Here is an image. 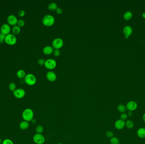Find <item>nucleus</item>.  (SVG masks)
<instances>
[{
    "instance_id": "nucleus-2",
    "label": "nucleus",
    "mask_w": 145,
    "mask_h": 144,
    "mask_svg": "<svg viewBox=\"0 0 145 144\" xmlns=\"http://www.w3.org/2000/svg\"><path fill=\"white\" fill-rule=\"evenodd\" d=\"M42 22L43 25L46 26H51L55 23V18L51 15L47 14L43 18Z\"/></svg>"
},
{
    "instance_id": "nucleus-22",
    "label": "nucleus",
    "mask_w": 145,
    "mask_h": 144,
    "mask_svg": "<svg viewBox=\"0 0 145 144\" xmlns=\"http://www.w3.org/2000/svg\"><path fill=\"white\" fill-rule=\"evenodd\" d=\"M17 75L18 76V77H19V78H25L26 74L24 71L23 70H19L18 71V72L17 73Z\"/></svg>"
},
{
    "instance_id": "nucleus-41",
    "label": "nucleus",
    "mask_w": 145,
    "mask_h": 144,
    "mask_svg": "<svg viewBox=\"0 0 145 144\" xmlns=\"http://www.w3.org/2000/svg\"><path fill=\"white\" fill-rule=\"evenodd\" d=\"M57 144H62V143H58Z\"/></svg>"
},
{
    "instance_id": "nucleus-8",
    "label": "nucleus",
    "mask_w": 145,
    "mask_h": 144,
    "mask_svg": "<svg viewBox=\"0 0 145 144\" xmlns=\"http://www.w3.org/2000/svg\"><path fill=\"white\" fill-rule=\"evenodd\" d=\"M13 95L16 98L20 99L25 96L26 92L22 88H18L13 91Z\"/></svg>"
},
{
    "instance_id": "nucleus-1",
    "label": "nucleus",
    "mask_w": 145,
    "mask_h": 144,
    "mask_svg": "<svg viewBox=\"0 0 145 144\" xmlns=\"http://www.w3.org/2000/svg\"><path fill=\"white\" fill-rule=\"evenodd\" d=\"M34 113L32 109L27 108L23 111L22 117L24 120L30 122L32 121L34 118Z\"/></svg>"
},
{
    "instance_id": "nucleus-15",
    "label": "nucleus",
    "mask_w": 145,
    "mask_h": 144,
    "mask_svg": "<svg viewBox=\"0 0 145 144\" xmlns=\"http://www.w3.org/2000/svg\"><path fill=\"white\" fill-rule=\"evenodd\" d=\"M54 50L53 48L50 46H47L45 47L43 49V53L46 55H49L53 53Z\"/></svg>"
},
{
    "instance_id": "nucleus-20",
    "label": "nucleus",
    "mask_w": 145,
    "mask_h": 144,
    "mask_svg": "<svg viewBox=\"0 0 145 144\" xmlns=\"http://www.w3.org/2000/svg\"><path fill=\"white\" fill-rule=\"evenodd\" d=\"M125 126L127 128L132 129L134 126V123L130 120H126L125 122Z\"/></svg>"
},
{
    "instance_id": "nucleus-24",
    "label": "nucleus",
    "mask_w": 145,
    "mask_h": 144,
    "mask_svg": "<svg viewBox=\"0 0 145 144\" xmlns=\"http://www.w3.org/2000/svg\"><path fill=\"white\" fill-rule=\"evenodd\" d=\"M110 142L111 144H120V140L117 137H114L111 138L110 140Z\"/></svg>"
},
{
    "instance_id": "nucleus-37",
    "label": "nucleus",
    "mask_w": 145,
    "mask_h": 144,
    "mask_svg": "<svg viewBox=\"0 0 145 144\" xmlns=\"http://www.w3.org/2000/svg\"><path fill=\"white\" fill-rule=\"evenodd\" d=\"M143 119L144 122L145 123V113L143 114Z\"/></svg>"
},
{
    "instance_id": "nucleus-40",
    "label": "nucleus",
    "mask_w": 145,
    "mask_h": 144,
    "mask_svg": "<svg viewBox=\"0 0 145 144\" xmlns=\"http://www.w3.org/2000/svg\"><path fill=\"white\" fill-rule=\"evenodd\" d=\"M2 144V140H1V138L0 137V144Z\"/></svg>"
},
{
    "instance_id": "nucleus-23",
    "label": "nucleus",
    "mask_w": 145,
    "mask_h": 144,
    "mask_svg": "<svg viewBox=\"0 0 145 144\" xmlns=\"http://www.w3.org/2000/svg\"><path fill=\"white\" fill-rule=\"evenodd\" d=\"M12 30H13V33L14 34L18 35L20 32V28L18 25H14V26L13 27Z\"/></svg>"
},
{
    "instance_id": "nucleus-6",
    "label": "nucleus",
    "mask_w": 145,
    "mask_h": 144,
    "mask_svg": "<svg viewBox=\"0 0 145 144\" xmlns=\"http://www.w3.org/2000/svg\"><path fill=\"white\" fill-rule=\"evenodd\" d=\"M33 141L36 144H43L45 142L44 136L42 134H36L33 138Z\"/></svg>"
},
{
    "instance_id": "nucleus-27",
    "label": "nucleus",
    "mask_w": 145,
    "mask_h": 144,
    "mask_svg": "<svg viewBox=\"0 0 145 144\" xmlns=\"http://www.w3.org/2000/svg\"><path fill=\"white\" fill-rule=\"evenodd\" d=\"M1 144H14V143L10 139H6L2 142Z\"/></svg>"
},
{
    "instance_id": "nucleus-38",
    "label": "nucleus",
    "mask_w": 145,
    "mask_h": 144,
    "mask_svg": "<svg viewBox=\"0 0 145 144\" xmlns=\"http://www.w3.org/2000/svg\"><path fill=\"white\" fill-rule=\"evenodd\" d=\"M142 16H143V18L145 19V12H144L143 13V14H142Z\"/></svg>"
},
{
    "instance_id": "nucleus-32",
    "label": "nucleus",
    "mask_w": 145,
    "mask_h": 144,
    "mask_svg": "<svg viewBox=\"0 0 145 144\" xmlns=\"http://www.w3.org/2000/svg\"><path fill=\"white\" fill-rule=\"evenodd\" d=\"M25 22L23 19H20L18 22V26L22 27L25 25Z\"/></svg>"
},
{
    "instance_id": "nucleus-13",
    "label": "nucleus",
    "mask_w": 145,
    "mask_h": 144,
    "mask_svg": "<svg viewBox=\"0 0 145 144\" xmlns=\"http://www.w3.org/2000/svg\"><path fill=\"white\" fill-rule=\"evenodd\" d=\"M46 78L48 81L54 82L57 79V76L54 72L52 71H49L47 73Z\"/></svg>"
},
{
    "instance_id": "nucleus-35",
    "label": "nucleus",
    "mask_w": 145,
    "mask_h": 144,
    "mask_svg": "<svg viewBox=\"0 0 145 144\" xmlns=\"http://www.w3.org/2000/svg\"><path fill=\"white\" fill-rule=\"evenodd\" d=\"M56 10L57 13L59 14H62V13L63 12L62 9L60 8H57Z\"/></svg>"
},
{
    "instance_id": "nucleus-31",
    "label": "nucleus",
    "mask_w": 145,
    "mask_h": 144,
    "mask_svg": "<svg viewBox=\"0 0 145 144\" xmlns=\"http://www.w3.org/2000/svg\"><path fill=\"white\" fill-rule=\"evenodd\" d=\"M53 54L55 57H58L60 55V51L59 49H55L53 51Z\"/></svg>"
},
{
    "instance_id": "nucleus-30",
    "label": "nucleus",
    "mask_w": 145,
    "mask_h": 144,
    "mask_svg": "<svg viewBox=\"0 0 145 144\" xmlns=\"http://www.w3.org/2000/svg\"><path fill=\"white\" fill-rule=\"evenodd\" d=\"M106 135L108 138H111L114 137V134L112 132L109 131L106 132Z\"/></svg>"
},
{
    "instance_id": "nucleus-21",
    "label": "nucleus",
    "mask_w": 145,
    "mask_h": 144,
    "mask_svg": "<svg viewBox=\"0 0 145 144\" xmlns=\"http://www.w3.org/2000/svg\"><path fill=\"white\" fill-rule=\"evenodd\" d=\"M48 8L50 11H54L56 10L58 7L57 4L54 2H52L48 4Z\"/></svg>"
},
{
    "instance_id": "nucleus-29",
    "label": "nucleus",
    "mask_w": 145,
    "mask_h": 144,
    "mask_svg": "<svg viewBox=\"0 0 145 144\" xmlns=\"http://www.w3.org/2000/svg\"><path fill=\"white\" fill-rule=\"evenodd\" d=\"M6 35L3 34L1 32H0V43H2L5 41Z\"/></svg>"
},
{
    "instance_id": "nucleus-19",
    "label": "nucleus",
    "mask_w": 145,
    "mask_h": 144,
    "mask_svg": "<svg viewBox=\"0 0 145 144\" xmlns=\"http://www.w3.org/2000/svg\"><path fill=\"white\" fill-rule=\"evenodd\" d=\"M117 110L119 112L123 113H125L127 109L126 106L122 104H120L117 107Z\"/></svg>"
},
{
    "instance_id": "nucleus-14",
    "label": "nucleus",
    "mask_w": 145,
    "mask_h": 144,
    "mask_svg": "<svg viewBox=\"0 0 145 144\" xmlns=\"http://www.w3.org/2000/svg\"><path fill=\"white\" fill-rule=\"evenodd\" d=\"M7 21L9 24L12 25H15L18 23V19L16 16L14 15H10L7 18Z\"/></svg>"
},
{
    "instance_id": "nucleus-9",
    "label": "nucleus",
    "mask_w": 145,
    "mask_h": 144,
    "mask_svg": "<svg viewBox=\"0 0 145 144\" xmlns=\"http://www.w3.org/2000/svg\"><path fill=\"white\" fill-rule=\"evenodd\" d=\"M138 106L137 103L134 101H131L128 102L126 106V109L129 112H132L137 109Z\"/></svg>"
},
{
    "instance_id": "nucleus-25",
    "label": "nucleus",
    "mask_w": 145,
    "mask_h": 144,
    "mask_svg": "<svg viewBox=\"0 0 145 144\" xmlns=\"http://www.w3.org/2000/svg\"><path fill=\"white\" fill-rule=\"evenodd\" d=\"M35 130L37 134H41V133H42L43 132L44 128H43V126H42L41 125H38L36 127Z\"/></svg>"
},
{
    "instance_id": "nucleus-4",
    "label": "nucleus",
    "mask_w": 145,
    "mask_h": 144,
    "mask_svg": "<svg viewBox=\"0 0 145 144\" xmlns=\"http://www.w3.org/2000/svg\"><path fill=\"white\" fill-rule=\"evenodd\" d=\"M64 42L61 38H55L52 42V46L55 49H59L63 47Z\"/></svg>"
},
{
    "instance_id": "nucleus-7",
    "label": "nucleus",
    "mask_w": 145,
    "mask_h": 144,
    "mask_svg": "<svg viewBox=\"0 0 145 144\" xmlns=\"http://www.w3.org/2000/svg\"><path fill=\"white\" fill-rule=\"evenodd\" d=\"M5 41L9 45H14L17 42V39L14 35L9 34L6 36Z\"/></svg>"
},
{
    "instance_id": "nucleus-28",
    "label": "nucleus",
    "mask_w": 145,
    "mask_h": 144,
    "mask_svg": "<svg viewBox=\"0 0 145 144\" xmlns=\"http://www.w3.org/2000/svg\"><path fill=\"white\" fill-rule=\"evenodd\" d=\"M128 117V116L127 114L126 113H121V114H120V119H121L124 121H125L127 119Z\"/></svg>"
},
{
    "instance_id": "nucleus-3",
    "label": "nucleus",
    "mask_w": 145,
    "mask_h": 144,
    "mask_svg": "<svg viewBox=\"0 0 145 144\" xmlns=\"http://www.w3.org/2000/svg\"><path fill=\"white\" fill-rule=\"evenodd\" d=\"M25 83L29 85H33L35 84L37 81L35 76L31 74H27L24 78Z\"/></svg>"
},
{
    "instance_id": "nucleus-42",
    "label": "nucleus",
    "mask_w": 145,
    "mask_h": 144,
    "mask_svg": "<svg viewBox=\"0 0 145 144\" xmlns=\"http://www.w3.org/2000/svg\"></svg>"
},
{
    "instance_id": "nucleus-36",
    "label": "nucleus",
    "mask_w": 145,
    "mask_h": 144,
    "mask_svg": "<svg viewBox=\"0 0 145 144\" xmlns=\"http://www.w3.org/2000/svg\"><path fill=\"white\" fill-rule=\"evenodd\" d=\"M127 115L128 117H131L132 115V112H129H129L127 113Z\"/></svg>"
},
{
    "instance_id": "nucleus-10",
    "label": "nucleus",
    "mask_w": 145,
    "mask_h": 144,
    "mask_svg": "<svg viewBox=\"0 0 145 144\" xmlns=\"http://www.w3.org/2000/svg\"><path fill=\"white\" fill-rule=\"evenodd\" d=\"M132 28L130 26L126 25L124 27L123 33L126 39H129V36L132 34Z\"/></svg>"
},
{
    "instance_id": "nucleus-17",
    "label": "nucleus",
    "mask_w": 145,
    "mask_h": 144,
    "mask_svg": "<svg viewBox=\"0 0 145 144\" xmlns=\"http://www.w3.org/2000/svg\"><path fill=\"white\" fill-rule=\"evenodd\" d=\"M137 135L138 137L143 139L145 138V128H139L137 132Z\"/></svg>"
},
{
    "instance_id": "nucleus-26",
    "label": "nucleus",
    "mask_w": 145,
    "mask_h": 144,
    "mask_svg": "<svg viewBox=\"0 0 145 144\" xmlns=\"http://www.w3.org/2000/svg\"><path fill=\"white\" fill-rule=\"evenodd\" d=\"M9 90L12 91H14L16 89V85L14 83H10L9 85Z\"/></svg>"
},
{
    "instance_id": "nucleus-34",
    "label": "nucleus",
    "mask_w": 145,
    "mask_h": 144,
    "mask_svg": "<svg viewBox=\"0 0 145 144\" xmlns=\"http://www.w3.org/2000/svg\"><path fill=\"white\" fill-rule=\"evenodd\" d=\"M25 14V11L23 10H20L18 12V15L19 16H20V17H22V16H24Z\"/></svg>"
},
{
    "instance_id": "nucleus-33",
    "label": "nucleus",
    "mask_w": 145,
    "mask_h": 144,
    "mask_svg": "<svg viewBox=\"0 0 145 144\" xmlns=\"http://www.w3.org/2000/svg\"><path fill=\"white\" fill-rule=\"evenodd\" d=\"M46 60L43 58H40L38 60V63L40 66H43L45 65Z\"/></svg>"
},
{
    "instance_id": "nucleus-39",
    "label": "nucleus",
    "mask_w": 145,
    "mask_h": 144,
    "mask_svg": "<svg viewBox=\"0 0 145 144\" xmlns=\"http://www.w3.org/2000/svg\"><path fill=\"white\" fill-rule=\"evenodd\" d=\"M32 123H35L36 122V121L35 120H34V119L32 120Z\"/></svg>"
},
{
    "instance_id": "nucleus-16",
    "label": "nucleus",
    "mask_w": 145,
    "mask_h": 144,
    "mask_svg": "<svg viewBox=\"0 0 145 144\" xmlns=\"http://www.w3.org/2000/svg\"><path fill=\"white\" fill-rule=\"evenodd\" d=\"M29 126V123L28 121L23 120L19 124L20 128L21 130H25L28 129Z\"/></svg>"
},
{
    "instance_id": "nucleus-11",
    "label": "nucleus",
    "mask_w": 145,
    "mask_h": 144,
    "mask_svg": "<svg viewBox=\"0 0 145 144\" xmlns=\"http://www.w3.org/2000/svg\"><path fill=\"white\" fill-rule=\"evenodd\" d=\"M114 126L118 130H121L125 126V121L120 119L118 120L115 121Z\"/></svg>"
},
{
    "instance_id": "nucleus-18",
    "label": "nucleus",
    "mask_w": 145,
    "mask_h": 144,
    "mask_svg": "<svg viewBox=\"0 0 145 144\" xmlns=\"http://www.w3.org/2000/svg\"><path fill=\"white\" fill-rule=\"evenodd\" d=\"M132 13L130 11H127L124 14V19L126 20H129L132 18Z\"/></svg>"
},
{
    "instance_id": "nucleus-5",
    "label": "nucleus",
    "mask_w": 145,
    "mask_h": 144,
    "mask_svg": "<svg viewBox=\"0 0 145 144\" xmlns=\"http://www.w3.org/2000/svg\"><path fill=\"white\" fill-rule=\"evenodd\" d=\"M45 66L47 69L50 70H52L55 69L57 66V62L53 59H48L46 60Z\"/></svg>"
},
{
    "instance_id": "nucleus-12",
    "label": "nucleus",
    "mask_w": 145,
    "mask_h": 144,
    "mask_svg": "<svg viewBox=\"0 0 145 144\" xmlns=\"http://www.w3.org/2000/svg\"><path fill=\"white\" fill-rule=\"evenodd\" d=\"M10 30H11V28L10 25L6 23L2 25L0 28V30H1L0 32L6 35H7L9 34L10 32Z\"/></svg>"
}]
</instances>
